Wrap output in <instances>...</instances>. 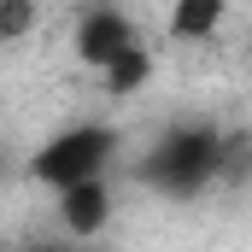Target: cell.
I'll return each instance as SVG.
<instances>
[{
    "instance_id": "5",
    "label": "cell",
    "mask_w": 252,
    "mask_h": 252,
    "mask_svg": "<svg viewBox=\"0 0 252 252\" xmlns=\"http://www.w3.org/2000/svg\"><path fill=\"white\" fill-rule=\"evenodd\" d=\"M217 24H223V0H176L170 6V41H205V35H217Z\"/></svg>"
},
{
    "instance_id": "2",
    "label": "cell",
    "mask_w": 252,
    "mask_h": 252,
    "mask_svg": "<svg viewBox=\"0 0 252 252\" xmlns=\"http://www.w3.org/2000/svg\"><path fill=\"white\" fill-rule=\"evenodd\" d=\"M118 158V129L112 124H70L59 129L35 158H30V176L41 188H70V182H88V176H106Z\"/></svg>"
},
{
    "instance_id": "7",
    "label": "cell",
    "mask_w": 252,
    "mask_h": 252,
    "mask_svg": "<svg viewBox=\"0 0 252 252\" xmlns=\"http://www.w3.org/2000/svg\"><path fill=\"white\" fill-rule=\"evenodd\" d=\"M217 182H229V188H247L252 182V129H229L223 135V170H217Z\"/></svg>"
},
{
    "instance_id": "4",
    "label": "cell",
    "mask_w": 252,
    "mask_h": 252,
    "mask_svg": "<svg viewBox=\"0 0 252 252\" xmlns=\"http://www.w3.org/2000/svg\"><path fill=\"white\" fill-rule=\"evenodd\" d=\"M112 211H118V199H112V176H88V182L59 188V223H64V235H76V241L106 235Z\"/></svg>"
},
{
    "instance_id": "3",
    "label": "cell",
    "mask_w": 252,
    "mask_h": 252,
    "mask_svg": "<svg viewBox=\"0 0 252 252\" xmlns=\"http://www.w3.org/2000/svg\"><path fill=\"white\" fill-rule=\"evenodd\" d=\"M129 47H141V35H135V24H129L118 6H88L82 12V24H76V59L94 64V70H106V64L129 53Z\"/></svg>"
},
{
    "instance_id": "8",
    "label": "cell",
    "mask_w": 252,
    "mask_h": 252,
    "mask_svg": "<svg viewBox=\"0 0 252 252\" xmlns=\"http://www.w3.org/2000/svg\"><path fill=\"white\" fill-rule=\"evenodd\" d=\"M30 18H35L30 0H0V41H18V35L30 30Z\"/></svg>"
},
{
    "instance_id": "1",
    "label": "cell",
    "mask_w": 252,
    "mask_h": 252,
    "mask_svg": "<svg viewBox=\"0 0 252 252\" xmlns=\"http://www.w3.org/2000/svg\"><path fill=\"white\" fill-rule=\"evenodd\" d=\"M223 135L229 129L205 124V118H182L170 124L141 158V182L158 193V199H193L217 182L223 170Z\"/></svg>"
},
{
    "instance_id": "6",
    "label": "cell",
    "mask_w": 252,
    "mask_h": 252,
    "mask_svg": "<svg viewBox=\"0 0 252 252\" xmlns=\"http://www.w3.org/2000/svg\"><path fill=\"white\" fill-rule=\"evenodd\" d=\"M147 76H153V53L147 47H129V53H118V59L100 70V82H106V94H135V88H147Z\"/></svg>"
}]
</instances>
